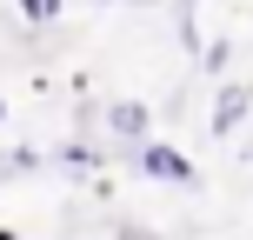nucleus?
Segmentation results:
<instances>
[{
	"label": "nucleus",
	"mask_w": 253,
	"mask_h": 240,
	"mask_svg": "<svg viewBox=\"0 0 253 240\" xmlns=\"http://www.w3.org/2000/svg\"><path fill=\"white\" fill-rule=\"evenodd\" d=\"M253 114V87L247 80H227V87L213 94V134L227 140V134H240V120Z\"/></svg>",
	"instance_id": "f03ea898"
},
{
	"label": "nucleus",
	"mask_w": 253,
	"mask_h": 240,
	"mask_svg": "<svg viewBox=\"0 0 253 240\" xmlns=\"http://www.w3.org/2000/svg\"><path fill=\"white\" fill-rule=\"evenodd\" d=\"M60 160H67V167L80 174V167H100V153H93V147H80V140H74V147H60Z\"/></svg>",
	"instance_id": "423d86ee"
},
{
	"label": "nucleus",
	"mask_w": 253,
	"mask_h": 240,
	"mask_svg": "<svg viewBox=\"0 0 253 240\" xmlns=\"http://www.w3.org/2000/svg\"><path fill=\"white\" fill-rule=\"evenodd\" d=\"M114 240H160V234H153V227H133V220H126V227H120Z\"/></svg>",
	"instance_id": "0eeeda50"
},
{
	"label": "nucleus",
	"mask_w": 253,
	"mask_h": 240,
	"mask_svg": "<svg viewBox=\"0 0 253 240\" xmlns=\"http://www.w3.org/2000/svg\"><path fill=\"white\" fill-rule=\"evenodd\" d=\"M227 60H233V40H213V47L200 53V67H207V74H227Z\"/></svg>",
	"instance_id": "39448f33"
},
{
	"label": "nucleus",
	"mask_w": 253,
	"mask_h": 240,
	"mask_svg": "<svg viewBox=\"0 0 253 240\" xmlns=\"http://www.w3.org/2000/svg\"><path fill=\"white\" fill-rule=\"evenodd\" d=\"M107 127H114L126 147H133V140L153 134V107H147V100H114V107H107Z\"/></svg>",
	"instance_id": "7ed1b4c3"
},
{
	"label": "nucleus",
	"mask_w": 253,
	"mask_h": 240,
	"mask_svg": "<svg viewBox=\"0 0 253 240\" xmlns=\"http://www.w3.org/2000/svg\"><path fill=\"white\" fill-rule=\"evenodd\" d=\"M13 7H20V20L47 27V20H60V7H67V0H13Z\"/></svg>",
	"instance_id": "20e7f679"
},
{
	"label": "nucleus",
	"mask_w": 253,
	"mask_h": 240,
	"mask_svg": "<svg viewBox=\"0 0 253 240\" xmlns=\"http://www.w3.org/2000/svg\"><path fill=\"white\" fill-rule=\"evenodd\" d=\"M133 167H140L147 180H167V187H200V167H193L180 147L153 140V134H147V140H133Z\"/></svg>",
	"instance_id": "f257e3e1"
},
{
	"label": "nucleus",
	"mask_w": 253,
	"mask_h": 240,
	"mask_svg": "<svg viewBox=\"0 0 253 240\" xmlns=\"http://www.w3.org/2000/svg\"><path fill=\"white\" fill-rule=\"evenodd\" d=\"M0 120H7V100H0Z\"/></svg>",
	"instance_id": "6e6552de"
}]
</instances>
